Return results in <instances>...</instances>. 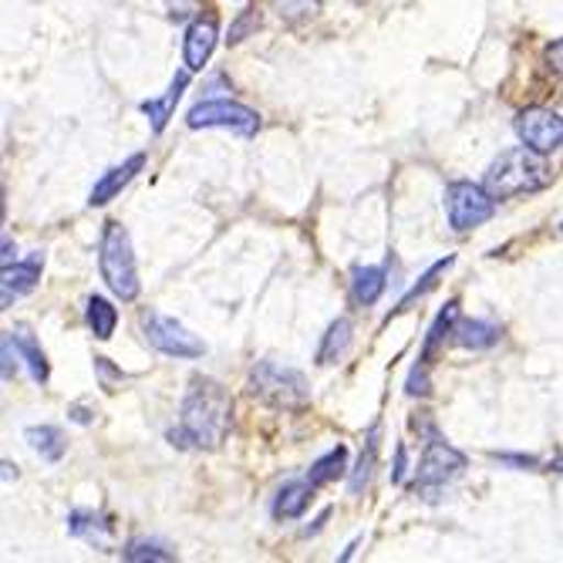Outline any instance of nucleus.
I'll return each instance as SVG.
<instances>
[{
	"mask_svg": "<svg viewBox=\"0 0 563 563\" xmlns=\"http://www.w3.org/2000/svg\"><path fill=\"white\" fill-rule=\"evenodd\" d=\"M233 426V398L213 378H192L179 408V426L169 429V442L179 449H220Z\"/></svg>",
	"mask_w": 563,
	"mask_h": 563,
	"instance_id": "nucleus-1",
	"label": "nucleus"
},
{
	"mask_svg": "<svg viewBox=\"0 0 563 563\" xmlns=\"http://www.w3.org/2000/svg\"><path fill=\"white\" fill-rule=\"evenodd\" d=\"M553 183V169L547 166L543 152L530 148V145H517L499 152V159L489 166L486 173V189L496 199H509V196H523V192H540Z\"/></svg>",
	"mask_w": 563,
	"mask_h": 563,
	"instance_id": "nucleus-2",
	"label": "nucleus"
},
{
	"mask_svg": "<svg viewBox=\"0 0 563 563\" xmlns=\"http://www.w3.org/2000/svg\"><path fill=\"white\" fill-rule=\"evenodd\" d=\"M98 271L101 280L109 284V290L119 300H135L142 284H139V271H135V253H132V240L129 230L115 220L106 223L101 230V243H98Z\"/></svg>",
	"mask_w": 563,
	"mask_h": 563,
	"instance_id": "nucleus-3",
	"label": "nucleus"
},
{
	"mask_svg": "<svg viewBox=\"0 0 563 563\" xmlns=\"http://www.w3.org/2000/svg\"><path fill=\"white\" fill-rule=\"evenodd\" d=\"M246 391H250V398H257L271 408H284V412H300V408L311 401L307 378L297 368H284L277 362H261L253 368Z\"/></svg>",
	"mask_w": 563,
	"mask_h": 563,
	"instance_id": "nucleus-4",
	"label": "nucleus"
},
{
	"mask_svg": "<svg viewBox=\"0 0 563 563\" xmlns=\"http://www.w3.org/2000/svg\"><path fill=\"white\" fill-rule=\"evenodd\" d=\"M426 432H429V442H426V452H422L419 470H416V489H422V493L452 483L466 470V455L463 452L452 449L435 429H426Z\"/></svg>",
	"mask_w": 563,
	"mask_h": 563,
	"instance_id": "nucleus-5",
	"label": "nucleus"
},
{
	"mask_svg": "<svg viewBox=\"0 0 563 563\" xmlns=\"http://www.w3.org/2000/svg\"><path fill=\"white\" fill-rule=\"evenodd\" d=\"M445 210H449L452 230L466 233V230L486 223L496 213V196L486 186H476V183H452L445 189Z\"/></svg>",
	"mask_w": 563,
	"mask_h": 563,
	"instance_id": "nucleus-6",
	"label": "nucleus"
},
{
	"mask_svg": "<svg viewBox=\"0 0 563 563\" xmlns=\"http://www.w3.org/2000/svg\"><path fill=\"white\" fill-rule=\"evenodd\" d=\"M189 129H230L236 135H257L261 129V115L240 106V101L220 98V101H199V106L189 109L186 115Z\"/></svg>",
	"mask_w": 563,
	"mask_h": 563,
	"instance_id": "nucleus-7",
	"label": "nucleus"
},
{
	"mask_svg": "<svg viewBox=\"0 0 563 563\" xmlns=\"http://www.w3.org/2000/svg\"><path fill=\"white\" fill-rule=\"evenodd\" d=\"M142 331L152 347L169 357H202L207 354V344H202L189 328H183L176 318H166L159 311H148L142 318Z\"/></svg>",
	"mask_w": 563,
	"mask_h": 563,
	"instance_id": "nucleus-8",
	"label": "nucleus"
},
{
	"mask_svg": "<svg viewBox=\"0 0 563 563\" xmlns=\"http://www.w3.org/2000/svg\"><path fill=\"white\" fill-rule=\"evenodd\" d=\"M517 135L537 152H556L563 145V119L550 109H527L517 115Z\"/></svg>",
	"mask_w": 563,
	"mask_h": 563,
	"instance_id": "nucleus-9",
	"label": "nucleus"
},
{
	"mask_svg": "<svg viewBox=\"0 0 563 563\" xmlns=\"http://www.w3.org/2000/svg\"><path fill=\"white\" fill-rule=\"evenodd\" d=\"M217 41H220V21H217V14L196 18L186 27V37H183V62H186V68L189 71H202V68H207Z\"/></svg>",
	"mask_w": 563,
	"mask_h": 563,
	"instance_id": "nucleus-10",
	"label": "nucleus"
},
{
	"mask_svg": "<svg viewBox=\"0 0 563 563\" xmlns=\"http://www.w3.org/2000/svg\"><path fill=\"white\" fill-rule=\"evenodd\" d=\"M41 271H44V253H31L27 261L21 264H8L4 274H0V303H4V311L24 294H31L41 280Z\"/></svg>",
	"mask_w": 563,
	"mask_h": 563,
	"instance_id": "nucleus-11",
	"label": "nucleus"
},
{
	"mask_svg": "<svg viewBox=\"0 0 563 563\" xmlns=\"http://www.w3.org/2000/svg\"><path fill=\"white\" fill-rule=\"evenodd\" d=\"M145 169V156L142 152H135V156H129L122 166H115V169H109L106 176H101L98 183H95V189H91V196H88V202L91 207H106V202H112L139 173Z\"/></svg>",
	"mask_w": 563,
	"mask_h": 563,
	"instance_id": "nucleus-12",
	"label": "nucleus"
},
{
	"mask_svg": "<svg viewBox=\"0 0 563 563\" xmlns=\"http://www.w3.org/2000/svg\"><path fill=\"white\" fill-rule=\"evenodd\" d=\"M189 75H192L189 68L179 71L163 98H148V101H142V112L152 119V129H156V132H163V129L169 125V119H173V112H176V106H179V98H183V91H186V85H189Z\"/></svg>",
	"mask_w": 563,
	"mask_h": 563,
	"instance_id": "nucleus-13",
	"label": "nucleus"
},
{
	"mask_svg": "<svg viewBox=\"0 0 563 563\" xmlns=\"http://www.w3.org/2000/svg\"><path fill=\"white\" fill-rule=\"evenodd\" d=\"M314 486L311 479H290L287 486H280L277 499H274V517L277 520H297L303 517V509L311 506Z\"/></svg>",
	"mask_w": 563,
	"mask_h": 563,
	"instance_id": "nucleus-14",
	"label": "nucleus"
},
{
	"mask_svg": "<svg viewBox=\"0 0 563 563\" xmlns=\"http://www.w3.org/2000/svg\"><path fill=\"white\" fill-rule=\"evenodd\" d=\"M68 533L85 540V543H95V547H109L112 523H106V517L95 514V509H75V514L68 517Z\"/></svg>",
	"mask_w": 563,
	"mask_h": 563,
	"instance_id": "nucleus-15",
	"label": "nucleus"
},
{
	"mask_svg": "<svg viewBox=\"0 0 563 563\" xmlns=\"http://www.w3.org/2000/svg\"><path fill=\"white\" fill-rule=\"evenodd\" d=\"M385 267H354L351 274V300L357 307H372L378 303V297L385 294L388 280H385Z\"/></svg>",
	"mask_w": 563,
	"mask_h": 563,
	"instance_id": "nucleus-16",
	"label": "nucleus"
},
{
	"mask_svg": "<svg viewBox=\"0 0 563 563\" xmlns=\"http://www.w3.org/2000/svg\"><path fill=\"white\" fill-rule=\"evenodd\" d=\"M11 338H14L18 354L24 357V365L31 368V378H34L37 385H44V382L51 378V368H47V357H44L37 338L31 334V328H27V324H18V328L11 331Z\"/></svg>",
	"mask_w": 563,
	"mask_h": 563,
	"instance_id": "nucleus-17",
	"label": "nucleus"
},
{
	"mask_svg": "<svg viewBox=\"0 0 563 563\" xmlns=\"http://www.w3.org/2000/svg\"><path fill=\"white\" fill-rule=\"evenodd\" d=\"M452 341L459 347H470V351H486L499 341V328L493 321L483 318H470V321H459L452 331Z\"/></svg>",
	"mask_w": 563,
	"mask_h": 563,
	"instance_id": "nucleus-18",
	"label": "nucleus"
},
{
	"mask_svg": "<svg viewBox=\"0 0 563 563\" xmlns=\"http://www.w3.org/2000/svg\"><path fill=\"white\" fill-rule=\"evenodd\" d=\"M455 324H459V300H449V303H445V311H439V318L432 321V328H429V334H426V344H422V357H419V362H426V365L435 362V354L442 351V344H445V338L455 331Z\"/></svg>",
	"mask_w": 563,
	"mask_h": 563,
	"instance_id": "nucleus-19",
	"label": "nucleus"
},
{
	"mask_svg": "<svg viewBox=\"0 0 563 563\" xmlns=\"http://www.w3.org/2000/svg\"><path fill=\"white\" fill-rule=\"evenodd\" d=\"M85 321H88V331L98 338V341H109L119 328V311L112 307V300L91 294L88 297V307H85Z\"/></svg>",
	"mask_w": 563,
	"mask_h": 563,
	"instance_id": "nucleus-20",
	"label": "nucleus"
},
{
	"mask_svg": "<svg viewBox=\"0 0 563 563\" xmlns=\"http://www.w3.org/2000/svg\"><path fill=\"white\" fill-rule=\"evenodd\" d=\"M24 439L31 442V449H34L41 459H47V463H58V459L65 455V449H68L62 429H55V426H31V429L24 432Z\"/></svg>",
	"mask_w": 563,
	"mask_h": 563,
	"instance_id": "nucleus-21",
	"label": "nucleus"
},
{
	"mask_svg": "<svg viewBox=\"0 0 563 563\" xmlns=\"http://www.w3.org/2000/svg\"><path fill=\"white\" fill-rule=\"evenodd\" d=\"M351 321L347 318H338L331 328H328V334H324V341H321V351H318V365H338L341 357L347 354V347H351Z\"/></svg>",
	"mask_w": 563,
	"mask_h": 563,
	"instance_id": "nucleus-22",
	"label": "nucleus"
},
{
	"mask_svg": "<svg viewBox=\"0 0 563 563\" xmlns=\"http://www.w3.org/2000/svg\"><path fill=\"white\" fill-rule=\"evenodd\" d=\"M344 473H347V449H344V445H338V449H331L328 455H321V459H318V463L311 466V473H307V479H311V486L318 489V486L338 483Z\"/></svg>",
	"mask_w": 563,
	"mask_h": 563,
	"instance_id": "nucleus-23",
	"label": "nucleus"
},
{
	"mask_svg": "<svg viewBox=\"0 0 563 563\" xmlns=\"http://www.w3.org/2000/svg\"><path fill=\"white\" fill-rule=\"evenodd\" d=\"M375 463H378V426H372V432H368V439H365V449H362V455H357V466H354V473H351V479H347V489H351L354 496L368 486V479H372V473H375Z\"/></svg>",
	"mask_w": 563,
	"mask_h": 563,
	"instance_id": "nucleus-24",
	"label": "nucleus"
},
{
	"mask_svg": "<svg viewBox=\"0 0 563 563\" xmlns=\"http://www.w3.org/2000/svg\"><path fill=\"white\" fill-rule=\"evenodd\" d=\"M452 264H455V257H445V261L432 264V267H429V271H426V274L419 277V284H416L412 290H408V294H405V297L398 300V307H395V311H391V314H401V311H408V307H412V303H416L419 297H426L429 290H435L439 277H442V274H445V271H449ZM391 314H388V318H391Z\"/></svg>",
	"mask_w": 563,
	"mask_h": 563,
	"instance_id": "nucleus-25",
	"label": "nucleus"
},
{
	"mask_svg": "<svg viewBox=\"0 0 563 563\" xmlns=\"http://www.w3.org/2000/svg\"><path fill=\"white\" fill-rule=\"evenodd\" d=\"M125 560H132V563H142V560H152V563H169V560H173V553H169L166 547H159V543H152V540H132V543L125 547Z\"/></svg>",
	"mask_w": 563,
	"mask_h": 563,
	"instance_id": "nucleus-26",
	"label": "nucleus"
},
{
	"mask_svg": "<svg viewBox=\"0 0 563 563\" xmlns=\"http://www.w3.org/2000/svg\"><path fill=\"white\" fill-rule=\"evenodd\" d=\"M261 27V11L257 8H250V11H240V18L230 24V34H227V41L230 44H240L246 34H253V31H257Z\"/></svg>",
	"mask_w": 563,
	"mask_h": 563,
	"instance_id": "nucleus-27",
	"label": "nucleus"
},
{
	"mask_svg": "<svg viewBox=\"0 0 563 563\" xmlns=\"http://www.w3.org/2000/svg\"><path fill=\"white\" fill-rule=\"evenodd\" d=\"M318 0H284L280 4V18H287L290 24L303 21V18H314L318 14Z\"/></svg>",
	"mask_w": 563,
	"mask_h": 563,
	"instance_id": "nucleus-28",
	"label": "nucleus"
},
{
	"mask_svg": "<svg viewBox=\"0 0 563 563\" xmlns=\"http://www.w3.org/2000/svg\"><path fill=\"white\" fill-rule=\"evenodd\" d=\"M429 368H432V365L419 362V365L412 368V375H408L405 391L412 395V398H426V395H429Z\"/></svg>",
	"mask_w": 563,
	"mask_h": 563,
	"instance_id": "nucleus-29",
	"label": "nucleus"
},
{
	"mask_svg": "<svg viewBox=\"0 0 563 563\" xmlns=\"http://www.w3.org/2000/svg\"><path fill=\"white\" fill-rule=\"evenodd\" d=\"M95 372H98L101 388H106V391H119V385L125 382V375H122V372H115V368L109 365V357H95Z\"/></svg>",
	"mask_w": 563,
	"mask_h": 563,
	"instance_id": "nucleus-30",
	"label": "nucleus"
},
{
	"mask_svg": "<svg viewBox=\"0 0 563 563\" xmlns=\"http://www.w3.org/2000/svg\"><path fill=\"white\" fill-rule=\"evenodd\" d=\"M166 8H169V14L176 21H183V18H189V14L199 11V0H166Z\"/></svg>",
	"mask_w": 563,
	"mask_h": 563,
	"instance_id": "nucleus-31",
	"label": "nucleus"
},
{
	"mask_svg": "<svg viewBox=\"0 0 563 563\" xmlns=\"http://www.w3.org/2000/svg\"><path fill=\"white\" fill-rule=\"evenodd\" d=\"M547 62H550V68L563 78V37L553 41V44L547 47Z\"/></svg>",
	"mask_w": 563,
	"mask_h": 563,
	"instance_id": "nucleus-32",
	"label": "nucleus"
},
{
	"mask_svg": "<svg viewBox=\"0 0 563 563\" xmlns=\"http://www.w3.org/2000/svg\"><path fill=\"white\" fill-rule=\"evenodd\" d=\"M405 466H408V449H405V442H398V449H395V470H391V483H401V476H405Z\"/></svg>",
	"mask_w": 563,
	"mask_h": 563,
	"instance_id": "nucleus-33",
	"label": "nucleus"
},
{
	"mask_svg": "<svg viewBox=\"0 0 563 563\" xmlns=\"http://www.w3.org/2000/svg\"><path fill=\"white\" fill-rule=\"evenodd\" d=\"M71 419H75V422H81V426H88V422H91V416L85 412L81 405H75V408H71Z\"/></svg>",
	"mask_w": 563,
	"mask_h": 563,
	"instance_id": "nucleus-34",
	"label": "nucleus"
},
{
	"mask_svg": "<svg viewBox=\"0 0 563 563\" xmlns=\"http://www.w3.org/2000/svg\"><path fill=\"white\" fill-rule=\"evenodd\" d=\"M11 250H14V246H11V240L4 236V267H8V264L14 261V253H11Z\"/></svg>",
	"mask_w": 563,
	"mask_h": 563,
	"instance_id": "nucleus-35",
	"label": "nucleus"
},
{
	"mask_svg": "<svg viewBox=\"0 0 563 563\" xmlns=\"http://www.w3.org/2000/svg\"><path fill=\"white\" fill-rule=\"evenodd\" d=\"M11 476H18V466H11V463H4V479H11Z\"/></svg>",
	"mask_w": 563,
	"mask_h": 563,
	"instance_id": "nucleus-36",
	"label": "nucleus"
},
{
	"mask_svg": "<svg viewBox=\"0 0 563 563\" xmlns=\"http://www.w3.org/2000/svg\"><path fill=\"white\" fill-rule=\"evenodd\" d=\"M550 470H556V473H563V459H553V463H550Z\"/></svg>",
	"mask_w": 563,
	"mask_h": 563,
	"instance_id": "nucleus-37",
	"label": "nucleus"
},
{
	"mask_svg": "<svg viewBox=\"0 0 563 563\" xmlns=\"http://www.w3.org/2000/svg\"><path fill=\"white\" fill-rule=\"evenodd\" d=\"M560 230H563V227H560Z\"/></svg>",
	"mask_w": 563,
	"mask_h": 563,
	"instance_id": "nucleus-38",
	"label": "nucleus"
}]
</instances>
